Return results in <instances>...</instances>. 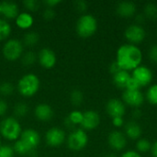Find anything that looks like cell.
I'll return each mask as SVG.
<instances>
[{
	"mask_svg": "<svg viewBox=\"0 0 157 157\" xmlns=\"http://www.w3.org/2000/svg\"><path fill=\"white\" fill-rule=\"evenodd\" d=\"M142 61L143 52L137 45L126 43L119 47L116 55V62L122 70L128 72L134 70L141 65Z\"/></svg>",
	"mask_w": 157,
	"mask_h": 157,
	"instance_id": "1",
	"label": "cell"
},
{
	"mask_svg": "<svg viewBox=\"0 0 157 157\" xmlns=\"http://www.w3.org/2000/svg\"><path fill=\"white\" fill-rule=\"evenodd\" d=\"M40 142V133L34 129H26L22 131L20 137L15 142L13 146L15 153L31 157L36 155L35 149L38 147Z\"/></svg>",
	"mask_w": 157,
	"mask_h": 157,
	"instance_id": "2",
	"label": "cell"
},
{
	"mask_svg": "<svg viewBox=\"0 0 157 157\" xmlns=\"http://www.w3.org/2000/svg\"><path fill=\"white\" fill-rule=\"evenodd\" d=\"M40 82L39 77L32 74H27L23 75L17 83V90L19 94L25 98L33 97L40 89Z\"/></svg>",
	"mask_w": 157,
	"mask_h": 157,
	"instance_id": "3",
	"label": "cell"
},
{
	"mask_svg": "<svg viewBox=\"0 0 157 157\" xmlns=\"http://www.w3.org/2000/svg\"><path fill=\"white\" fill-rule=\"evenodd\" d=\"M22 132L21 125L17 118L7 117L0 122V135L8 141H17Z\"/></svg>",
	"mask_w": 157,
	"mask_h": 157,
	"instance_id": "4",
	"label": "cell"
},
{
	"mask_svg": "<svg viewBox=\"0 0 157 157\" xmlns=\"http://www.w3.org/2000/svg\"><path fill=\"white\" fill-rule=\"evenodd\" d=\"M76 32L81 38H89L98 29V20L90 14L82 15L76 22Z\"/></svg>",
	"mask_w": 157,
	"mask_h": 157,
	"instance_id": "5",
	"label": "cell"
},
{
	"mask_svg": "<svg viewBox=\"0 0 157 157\" xmlns=\"http://www.w3.org/2000/svg\"><path fill=\"white\" fill-rule=\"evenodd\" d=\"M23 54V44L17 39H10L3 46V55L7 61H16Z\"/></svg>",
	"mask_w": 157,
	"mask_h": 157,
	"instance_id": "6",
	"label": "cell"
},
{
	"mask_svg": "<svg viewBox=\"0 0 157 157\" xmlns=\"http://www.w3.org/2000/svg\"><path fill=\"white\" fill-rule=\"evenodd\" d=\"M88 143L87 133L83 129H75L67 138V145L73 151L83 150Z\"/></svg>",
	"mask_w": 157,
	"mask_h": 157,
	"instance_id": "7",
	"label": "cell"
},
{
	"mask_svg": "<svg viewBox=\"0 0 157 157\" xmlns=\"http://www.w3.org/2000/svg\"><path fill=\"white\" fill-rule=\"evenodd\" d=\"M132 79L137 84V86L141 88L144 86H147L151 84L154 78V74L152 70L146 65H140L131 74Z\"/></svg>",
	"mask_w": 157,
	"mask_h": 157,
	"instance_id": "8",
	"label": "cell"
},
{
	"mask_svg": "<svg viewBox=\"0 0 157 157\" xmlns=\"http://www.w3.org/2000/svg\"><path fill=\"white\" fill-rule=\"evenodd\" d=\"M125 38L131 44H138L142 42L146 37V31L142 25L132 24L128 26L124 32Z\"/></svg>",
	"mask_w": 157,
	"mask_h": 157,
	"instance_id": "9",
	"label": "cell"
},
{
	"mask_svg": "<svg viewBox=\"0 0 157 157\" xmlns=\"http://www.w3.org/2000/svg\"><path fill=\"white\" fill-rule=\"evenodd\" d=\"M45 140L49 146L59 147L65 142L66 133L63 129L53 127L47 131L45 135Z\"/></svg>",
	"mask_w": 157,
	"mask_h": 157,
	"instance_id": "10",
	"label": "cell"
},
{
	"mask_svg": "<svg viewBox=\"0 0 157 157\" xmlns=\"http://www.w3.org/2000/svg\"><path fill=\"white\" fill-rule=\"evenodd\" d=\"M122 101L124 104L137 109L144 102V96L140 89H125L122 94Z\"/></svg>",
	"mask_w": 157,
	"mask_h": 157,
	"instance_id": "11",
	"label": "cell"
},
{
	"mask_svg": "<svg viewBox=\"0 0 157 157\" xmlns=\"http://www.w3.org/2000/svg\"><path fill=\"white\" fill-rule=\"evenodd\" d=\"M106 111L111 119L118 117L122 118L126 112V107L122 100L118 98H111L106 105Z\"/></svg>",
	"mask_w": 157,
	"mask_h": 157,
	"instance_id": "12",
	"label": "cell"
},
{
	"mask_svg": "<svg viewBox=\"0 0 157 157\" xmlns=\"http://www.w3.org/2000/svg\"><path fill=\"white\" fill-rule=\"evenodd\" d=\"M109 145L115 151H121L127 145V137L121 131H112L108 137Z\"/></svg>",
	"mask_w": 157,
	"mask_h": 157,
	"instance_id": "13",
	"label": "cell"
},
{
	"mask_svg": "<svg viewBox=\"0 0 157 157\" xmlns=\"http://www.w3.org/2000/svg\"><path fill=\"white\" fill-rule=\"evenodd\" d=\"M38 61L40 64L45 69H51L54 67L57 62L54 52L50 48H43L38 54Z\"/></svg>",
	"mask_w": 157,
	"mask_h": 157,
	"instance_id": "14",
	"label": "cell"
},
{
	"mask_svg": "<svg viewBox=\"0 0 157 157\" xmlns=\"http://www.w3.org/2000/svg\"><path fill=\"white\" fill-rule=\"evenodd\" d=\"M100 123V116L95 110H86L83 113V121L81 126L83 130L91 131L98 127Z\"/></svg>",
	"mask_w": 157,
	"mask_h": 157,
	"instance_id": "15",
	"label": "cell"
},
{
	"mask_svg": "<svg viewBox=\"0 0 157 157\" xmlns=\"http://www.w3.org/2000/svg\"><path fill=\"white\" fill-rule=\"evenodd\" d=\"M19 14L18 6L12 1H0V15L4 19H16Z\"/></svg>",
	"mask_w": 157,
	"mask_h": 157,
	"instance_id": "16",
	"label": "cell"
},
{
	"mask_svg": "<svg viewBox=\"0 0 157 157\" xmlns=\"http://www.w3.org/2000/svg\"><path fill=\"white\" fill-rule=\"evenodd\" d=\"M116 11L122 17H132L136 14L137 6L132 1H121L118 3Z\"/></svg>",
	"mask_w": 157,
	"mask_h": 157,
	"instance_id": "17",
	"label": "cell"
},
{
	"mask_svg": "<svg viewBox=\"0 0 157 157\" xmlns=\"http://www.w3.org/2000/svg\"><path fill=\"white\" fill-rule=\"evenodd\" d=\"M34 115L37 120L40 121H49L53 117V109L50 105L46 103H40L36 106L34 109Z\"/></svg>",
	"mask_w": 157,
	"mask_h": 157,
	"instance_id": "18",
	"label": "cell"
},
{
	"mask_svg": "<svg viewBox=\"0 0 157 157\" xmlns=\"http://www.w3.org/2000/svg\"><path fill=\"white\" fill-rule=\"evenodd\" d=\"M143 130L138 122L135 121H131L125 125V135L131 140H139L141 138Z\"/></svg>",
	"mask_w": 157,
	"mask_h": 157,
	"instance_id": "19",
	"label": "cell"
},
{
	"mask_svg": "<svg viewBox=\"0 0 157 157\" xmlns=\"http://www.w3.org/2000/svg\"><path fill=\"white\" fill-rule=\"evenodd\" d=\"M131 79H132L131 74L125 70H121L118 73H116L115 75H113V83L119 88L126 89Z\"/></svg>",
	"mask_w": 157,
	"mask_h": 157,
	"instance_id": "20",
	"label": "cell"
},
{
	"mask_svg": "<svg viewBox=\"0 0 157 157\" xmlns=\"http://www.w3.org/2000/svg\"><path fill=\"white\" fill-rule=\"evenodd\" d=\"M15 20L17 26L21 29H28L31 28L34 23V18L29 12L19 13Z\"/></svg>",
	"mask_w": 157,
	"mask_h": 157,
	"instance_id": "21",
	"label": "cell"
},
{
	"mask_svg": "<svg viewBox=\"0 0 157 157\" xmlns=\"http://www.w3.org/2000/svg\"><path fill=\"white\" fill-rule=\"evenodd\" d=\"M83 121V112L79 111V110H74L72 111L66 118L64 121L65 126H67L68 128H73L75 125H81Z\"/></svg>",
	"mask_w": 157,
	"mask_h": 157,
	"instance_id": "22",
	"label": "cell"
},
{
	"mask_svg": "<svg viewBox=\"0 0 157 157\" xmlns=\"http://www.w3.org/2000/svg\"><path fill=\"white\" fill-rule=\"evenodd\" d=\"M40 37L39 34L34 31H29L24 35L23 42L28 47H33L39 42Z\"/></svg>",
	"mask_w": 157,
	"mask_h": 157,
	"instance_id": "23",
	"label": "cell"
},
{
	"mask_svg": "<svg viewBox=\"0 0 157 157\" xmlns=\"http://www.w3.org/2000/svg\"><path fill=\"white\" fill-rule=\"evenodd\" d=\"M144 15L145 17L150 19H155L157 18V5L155 3L149 2L144 6Z\"/></svg>",
	"mask_w": 157,
	"mask_h": 157,
	"instance_id": "24",
	"label": "cell"
},
{
	"mask_svg": "<svg viewBox=\"0 0 157 157\" xmlns=\"http://www.w3.org/2000/svg\"><path fill=\"white\" fill-rule=\"evenodd\" d=\"M11 33L10 24L4 18H0V41L6 40Z\"/></svg>",
	"mask_w": 157,
	"mask_h": 157,
	"instance_id": "25",
	"label": "cell"
},
{
	"mask_svg": "<svg viewBox=\"0 0 157 157\" xmlns=\"http://www.w3.org/2000/svg\"><path fill=\"white\" fill-rule=\"evenodd\" d=\"M37 60H38V55L31 51L24 52L21 56V63L26 66L32 65L33 63H36Z\"/></svg>",
	"mask_w": 157,
	"mask_h": 157,
	"instance_id": "26",
	"label": "cell"
},
{
	"mask_svg": "<svg viewBox=\"0 0 157 157\" xmlns=\"http://www.w3.org/2000/svg\"><path fill=\"white\" fill-rule=\"evenodd\" d=\"M136 149L138 153H147L152 149V144L148 139L140 138L136 143Z\"/></svg>",
	"mask_w": 157,
	"mask_h": 157,
	"instance_id": "27",
	"label": "cell"
},
{
	"mask_svg": "<svg viewBox=\"0 0 157 157\" xmlns=\"http://www.w3.org/2000/svg\"><path fill=\"white\" fill-rule=\"evenodd\" d=\"M145 97L150 104L157 105V84H154L148 87Z\"/></svg>",
	"mask_w": 157,
	"mask_h": 157,
	"instance_id": "28",
	"label": "cell"
},
{
	"mask_svg": "<svg viewBox=\"0 0 157 157\" xmlns=\"http://www.w3.org/2000/svg\"><path fill=\"white\" fill-rule=\"evenodd\" d=\"M70 100H71V103L74 106L78 107L84 101V94L78 89H75L70 94Z\"/></svg>",
	"mask_w": 157,
	"mask_h": 157,
	"instance_id": "29",
	"label": "cell"
},
{
	"mask_svg": "<svg viewBox=\"0 0 157 157\" xmlns=\"http://www.w3.org/2000/svg\"><path fill=\"white\" fill-rule=\"evenodd\" d=\"M29 112V106L25 102H18L14 107V114L16 117H25Z\"/></svg>",
	"mask_w": 157,
	"mask_h": 157,
	"instance_id": "30",
	"label": "cell"
},
{
	"mask_svg": "<svg viewBox=\"0 0 157 157\" xmlns=\"http://www.w3.org/2000/svg\"><path fill=\"white\" fill-rule=\"evenodd\" d=\"M15 87L10 82H3L0 84V95L4 97H9L14 93Z\"/></svg>",
	"mask_w": 157,
	"mask_h": 157,
	"instance_id": "31",
	"label": "cell"
},
{
	"mask_svg": "<svg viewBox=\"0 0 157 157\" xmlns=\"http://www.w3.org/2000/svg\"><path fill=\"white\" fill-rule=\"evenodd\" d=\"M15 156V151L14 148L10 145H1L0 147V157H14Z\"/></svg>",
	"mask_w": 157,
	"mask_h": 157,
	"instance_id": "32",
	"label": "cell"
},
{
	"mask_svg": "<svg viewBox=\"0 0 157 157\" xmlns=\"http://www.w3.org/2000/svg\"><path fill=\"white\" fill-rule=\"evenodd\" d=\"M23 4L25 7L29 11H36L40 7V3L37 0H25Z\"/></svg>",
	"mask_w": 157,
	"mask_h": 157,
	"instance_id": "33",
	"label": "cell"
},
{
	"mask_svg": "<svg viewBox=\"0 0 157 157\" xmlns=\"http://www.w3.org/2000/svg\"><path fill=\"white\" fill-rule=\"evenodd\" d=\"M74 6L79 12H85L87 9V3L84 0H78L74 3Z\"/></svg>",
	"mask_w": 157,
	"mask_h": 157,
	"instance_id": "34",
	"label": "cell"
},
{
	"mask_svg": "<svg viewBox=\"0 0 157 157\" xmlns=\"http://www.w3.org/2000/svg\"><path fill=\"white\" fill-rule=\"evenodd\" d=\"M42 17L46 20H52L55 17V12H54L53 8L46 7L44 9V11H43V13H42Z\"/></svg>",
	"mask_w": 157,
	"mask_h": 157,
	"instance_id": "35",
	"label": "cell"
},
{
	"mask_svg": "<svg viewBox=\"0 0 157 157\" xmlns=\"http://www.w3.org/2000/svg\"><path fill=\"white\" fill-rule=\"evenodd\" d=\"M148 56L150 58V60L154 63H157V44L153 45L149 52H148Z\"/></svg>",
	"mask_w": 157,
	"mask_h": 157,
	"instance_id": "36",
	"label": "cell"
},
{
	"mask_svg": "<svg viewBox=\"0 0 157 157\" xmlns=\"http://www.w3.org/2000/svg\"><path fill=\"white\" fill-rule=\"evenodd\" d=\"M7 109H8V106H7L6 101L3 98H0V118L6 115Z\"/></svg>",
	"mask_w": 157,
	"mask_h": 157,
	"instance_id": "37",
	"label": "cell"
},
{
	"mask_svg": "<svg viewBox=\"0 0 157 157\" xmlns=\"http://www.w3.org/2000/svg\"><path fill=\"white\" fill-rule=\"evenodd\" d=\"M121 157H143L140 153H138L137 151L134 150H129L124 152Z\"/></svg>",
	"mask_w": 157,
	"mask_h": 157,
	"instance_id": "38",
	"label": "cell"
},
{
	"mask_svg": "<svg viewBox=\"0 0 157 157\" xmlns=\"http://www.w3.org/2000/svg\"><path fill=\"white\" fill-rule=\"evenodd\" d=\"M121 70H122L120 66H119V64L117 63V62L115 61V62H113L111 64H110V66H109V72L112 74V75H115L116 73H118L119 71H121Z\"/></svg>",
	"mask_w": 157,
	"mask_h": 157,
	"instance_id": "39",
	"label": "cell"
},
{
	"mask_svg": "<svg viewBox=\"0 0 157 157\" xmlns=\"http://www.w3.org/2000/svg\"><path fill=\"white\" fill-rule=\"evenodd\" d=\"M44 5L47 6V7H50V8H53L55 6L59 5L61 3L60 0H45L44 2Z\"/></svg>",
	"mask_w": 157,
	"mask_h": 157,
	"instance_id": "40",
	"label": "cell"
},
{
	"mask_svg": "<svg viewBox=\"0 0 157 157\" xmlns=\"http://www.w3.org/2000/svg\"><path fill=\"white\" fill-rule=\"evenodd\" d=\"M124 121H123V118L121 117H118V118H113L112 119V124L116 127H121L123 125Z\"/></svg>",
	"mask_w": 157,
	"mask_h": 157,
	"instance_id": "41",
	"label": "cell"
},
{
	"mask_svg": "<svg viewBox=\"0 0 157 157\" xmlns=\"http://www.w3.org/2000/svg\"><path fill=\"white\" fill-rule=\"evenodd\" d=\"M145 16L144 15V13H141V14H137L136 16H135V20H136V24H138V25H141L144 20H145Z\"/></svg>",
	"mask_w": 157,
	"mask_h": 157,
	"instance_id": "42",
	"label": "cell"
},
{
	"mask_svg": "<svg viewBox=\"0 0 157 157\" xmlns=\"http://www.w3.org/2000/svg\"><path fill=\"white\" fill-rule=\"evenodd\" d=\"M151 152H152V155L154 157H157V140L152 144V149H151Z\"/></svg>",
	"mask_w": 157,
	"mask_h": 157,
	"instance_id": "43",
	"label": "cell"
},
{
	"mask_svg": "<svg viewBox=\"0 0 157 157\" xmlns=\"http://www.w3.org/2000/svg\"><path fill=\"white\" fill-rule=\"evenodd\" d=\"M141 116H142V111H141L139 109H135L132 111V117H133L134 119H139Z\"/></svg>",
	"mask_w": 157,
	"mask_h": 157,
	"instance_id": "44",
	"label": "cell"
},
{
	"mask_svg": "<svg viewBox=\"0 0 157 157\" xmlns=\"http://www.w3.org/2000/svg\"><path fill=\"white\" fill-rule=\"evenodd\" d=\"M105 157H118L115 154H109V155H107Z\"/></svg>",
	"mask_w": 157,
	"mask_h": 157,
	"instance_id": "45",
	"label": "cell"
},
{
	"mask_svg": "<svg viewBox=\"0 0 157 157\" xmlns=\"http://www.w3.org/2000/svg\"><path fill=\"white\" fill-rule=\"evenodd\" d=\"M1 145H2V144H1V137H0V147H1Z\"/></svg>",
	"mask_w": 157,
	"mask_h": 157,
	"instance_id": "46",
	"label": "cell"
}]
</instances>
